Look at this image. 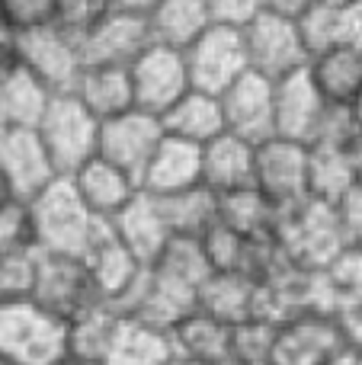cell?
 Instances as JSON below:
<instances>
[{"label": "cell", "instance_id": "obj_22", "mask_svg": "<svg viewBox=\"0 0 362 365\" xmlns=\"http://www.w3.org/2000/svg\"><path fill=\"white\" fill-rule=\"evenodd\" d=\"M160 128H164L167 138H177L192 148H205L218 135H224L222 103H218V96L190 90L160 115Z\"/></svg>", "mask_w": 362, "mask_h": 365}, {"label": "cell", "instance_id": "obj_36", "mask_svg": "<svg viewBox=\"0 0 362 365\" xmlns=\"http://www.w3.org/2000/svg\"><path fill=\"white\" fill-rule=\"evenodd\" d=\"M324 279L331 285L337 317L346 314L362 302V247H346L337 259L324 269Z\"/></svg>", "mask_w": 362, "mask_h": 365}, {"label": "cell", "instance_id": "obj_17", "mask_svg": "<svg viewBox=\"0 0 362 365\" xmlns=\"http://www.w3.org/2000/svg\"><path fill=\"white\" fill-rule=\"evenodd\" d=\"M196 186H202V148L183 145V141L164 135V141L157 145L154 158L148 160L145 173H141L138 189L145 195L164 199V195H177Z\"/></svg>", "mask_w": 362, "mask_h": 365}, {"label": "cell", "instance_id": "obj_15", "mask_svg": "<svg viewBox=\"0 0 362 365\" xmlns=\"http://www.w3.org/2000/svg\"><path fill=\"white\" fill-rule=\"evenodd\" d=\"M327 103L318 96L308 71H299L292 77H282L273 83V128L276 138L295 141V145H311L314 132L321 125Z\"/></svg>", "mask_w": 362, "mask_h": 365}, {"label": "cell", "instance_id": "obj_13", "mask_svg": "<svg viewBox=\"0 0 362 365\" xmlns=\"http://www.w3.org/2000/svg\"><path fill=\"white\" fill-rule=\"evenodd\" d=\"M346 343L340 317L301 314L276 327L269 365H324Z\"/></svg>", "mask_w": 362, "mask_h": 365}, {"label": "cell", "instance_id": "obj_26", "mask_svg": "<svg viewBox=\"0 0 362 365\" xmlns=\"http://www.w3.org/2000/svg\"><path fill=\"white\" fill-rule=\"evenodd\" d=\"M257 304H260V285L234 272H212L196 295V308L228 327L254 321Z\"/></svg>", "mask_w": 362, "mask_h": 365}, {"label": "cell", "instance_id": "obj_47", "mask_svg": "<svg viewBox=\"0 0 362 365\" xmlns=\"http://www.w3.org/2000/svg\"><path fill=\"white\" fill-rule=\"evenodd\" d=\"M16 68V55H13V38L0 29V81H4L10 71Z\"/></svg>", "mask_w": 362, "mask_h": 365}, {"label": "cell", "instance_id": "obj_56", "mask_svg": "<svg viewBox=\"0 0 362 365\" xmlns=\"http://www.w3.org/2000/svg\"><path fill=\"white\" fill-rule=\"evenodd\" d=\"M0 365H13V362H10V359H6V356H4V353H0Z\"/></svg>", "mask_w": 362, "mask_h": 365}, {"label": "cell", "instance_id": "obj_44", "mask_svg": "<svg viewBox=\"0 0 362 365\" xmlns=\"http://www.w3.org/2000/svg\"><path fill=\"white\" fill-rule=\"evenodd\" d=\"M260 6H263V13H273V16L299 23L305 13H311L318 6V0H260Z\"/></svg>", "mask_w": 362, "mask_h": 365}, {"label": "cell", "instance_id": "obj_7", "mask_svg": "<svg viewBox=\"0 0 362 365\" xmlns=\"http://www.w3.org/2000/svg\"><path fill=\"white\" fill-rule=\"evenodd\" d=\"M190 87L199 93L222 96L234 81L247 74V51H244L241 29L231 26H209L190 48L183 51Z\"/></svg>", "mask_w": 362, "mask_h": 365}, {"label": "cell", "instance_id": "obj_55", "mask_svg": "<svg viewBox=\"0 0 362 365\" xmlns=\"http://www.w3.org/2000/svg\"><path fill=\"white\" fill-rule=\"evenodd\" d=\"M6 132V122H4V113H0V135Z\"/></svg>", "mask_w": 362, "mask_h": 365}, {"label": "cell", "instance_id": "obj_42", "mask_svg": "<svg viewBox=\"0 0 362 365\" xmlns=\"http://www.w3.org/2000/svg\"><path fill=\"white\" fill-rule=\"evenodd\" d=\"M212 26H231V29H244L254 16H260L263 6L260 0H205Z\"/></svg>", "mask_w": 362, "mask_h": 365}, {"label": "cell", "instance_id": "obj_10", "mask_svg": "<svg viewBox=\"0 0 362 365\" xmlns=\"http://www.w3.org/2000/svg\"><path fill=\"white\" fill-rule=\"evenodd\" d=\"M250 186L273 208H292L308 199V148L295 141L269 138L254 148Z\"/></svg>", "mask_w": 362, "mask_h": 365}, {"label": "cell", "instance_id": "obj_6", "mask_svg": "<svg viewBox=\"0 0 362 365\" xmlns=\"http://www.w3.org/2000/svg\"><path fill=\"white\" fill-rule=\"evenodd\" d=\"M244 51H247V68L267 81H282L308 68V48L301 42L299 23L292 19L260 13L241 29Z\"/></svg>", "mask_w": 362, "mask_h": 365}, {"label": "cell", "instance_id": "obj_53", "mask_svg": "<svg viewBox=\"0 0 362 365\" xmlns=\"http://www.w3.org/2000/svg\"><path fill=\"white\" fill-rule=\"evenodd\" d=\"M321 6H346V4H353V0H318Z\"/></svg>", "mask_w": 362, "mask_h": 365}, {"label": "cell", "instance_id": "obj_3", "mask_svg": "<svg viewBox=\"0 0 362 365\" xmlns=\"http://www.w3.org/2000/svg\"><path fill=\"white\" fill-rule=\"evenodd\" d=\"M36 135L42 141L55 173L71 180L81 167H87L96 158L100 119L74 93H55L45 115L38 119Z\"/></svg>", "mask_w": 362, "mask_h": 365}, {"label": "cell", "instance_id": "obj_54", "mask_svg": "<svg viewBox=\"0 0 362 365\" xmlns=\"http://www.w3.org/2000/svg\"><path fill=\"white\" fill-rule=\"evenodd\" d=\"M167 365H202V362H190V359H180V356H173Z\"/></svg>", "mask_w": 362, "mask_h": 365}, {"label": "cell", "instance_id": "obj_37", "mask_svg": "<svg viewBox=\"0 0 362 365\" xmlns=\"http://www.w3.org/2000/svg\"><path fill=\"white\" fill-rule=\"evenodd\" d=\"M109 10H113L109 0H55L51 26L81 45Z\"/></svg>", "mask_w": 362, "mask_h": 365}, {"label": "cell", "instance_id": "obj_28", "mask_svg": "<svg viewBox=\"0 0 362 365\" xmlns=\"http://www.w3.org/2000/svg\"><path fill=\"white\" fill-rule=\"evenodd\" d=\"M170 359L173 346L167 330L132 321V317H119V327H115L103 365H167Z\"/></svg>", "mask_w": 362, "mask_h": 365}, {"label": "cell", "instance_id": "obj_48", "mask_svg": "<svg viewBox=\"0 0 362 365\" xmlns=\"http://www.w3.org/2000/svg\"><path fill=\"white\" fill-rule=\"evenodd\" d=\"M324 365H362V349L353 346V343H343Z\"/></svg>", "mask_w": 362, "mask_h": 365}, {"label": "cell", "instance_id": "obj_33", "mask_svg": "<svg viewBox=\"0 0 362 365\" xmlns=\"http://www.w3.org/2000/svg\"><path fill=\"white\" fill-rule=\"evenodd\" d=\"M148 269H151L154 276L167 279V282L180 285V289L192 292V295H199L202 282L212 276L209 259H205V253H202V244L190 240V237H170Z\"/></svg>", "mask_w": 362, "mask_h": 365}, {"label": "cell", "instance_id": "obj_23", "mask_svg": "<svg viewBox=\"0 0 362 365\" xmlns=\"http://www.w3.org/2000/svg\"><path fill=\"white\" fill-rule=\"evenodd\" d=\"M151 45L170 51H186L212 26L205 0H157L145 16Z\"/></svg>", "mask_w": 362, "mask_h": 365}, {"label": "cell", "instance_id": "obj_50", "mask_svg": "<svg viewBox=\"0 0 362 365\" xmlns=\"http://www.w3.org/2000/svg\"><path fill=\"white\" fill-rule=\"evenodd\" d=\"M6 202H13V195H10V186H6L4 173H0V208H4V205H6Z\"/></svg>", "mask_w": 362, "mask_h": 365}, {"label": "cell", "instance_id": "obj_52", "mask_svg": "<svg viewBox=\"0 0 362 365\" xmlns=\"http://www.w3.org/2000/svg\"><path fill=\"white\" fill-rule=\"evenodd\" d=\"M353 115H356V125H359V132H362V93H359V100L353 103Z\"/></svg>", "mask_w": 362, "mask_h": 365}, {"label": "cell", "instance_id": "obj_30", "mask_svg": "<svg viewBox=\"0 0 362 365\" xmlns=\"http://www.w3.org/2000/svg\"><path fill=\"white\" fill-rule=\"evenodd\" d=\"M353 151L340 148H308V199L337 205L356 186Z\"/></svg>", "mask_w": 362, "mask_h": 365}, {"label": "cell", "instance_id": "obj_2", "mask_svg": "<svg viewBox=\"0 0 362 365\" xmlns=\"http://www.w3.org/2000/svg\"><path fill=\"white\" fill-rule=\"evenodd\" d=\"M273 234L282 257L299 269H327L346 250V237L340 231L333 205L314 199L282 208Z\"/></svg>", "mask_w": 362, "mask_h": 365}, {"label": "cell", "instance_id": "obj_19", "mask_svg": "<svg viewBox=\"0 0 362 365\" xmlns=\"http://www.w3.org/2000/svg\"><path fill=\"white\" fill-rule=\"evenodd\" d=\"M109 227H113L115 240H119L141 266H151L154 259H157V253L167 247V240H170V231H167V221H164V215H160L157 199L145 195V192L135 195V199L109 221Z\"/></svg>", "mask_w": 362, "mask_h": 365}, {"label": "cell", "instance_id": "obj_41", "mask_svg": "<svg viewBox=\"0 0 362 365\" xmlns=\"http://www.w3.org/2000/svg\"><path fill=\"white\" fill-rule=\"evenodd\" d=\"M359 125L353 109L346 106H327L321 115V125L314 132L308 148H340V151H353V145L359 141Z\"/></svg>", "mask_w": 362, "mask_h": 365}, {"label": "cell", "instance_id": "obj_46", "mask_svg": "<svg viewBox=\"0 0 362 365\" xmlns=\"http://www.w3.org/2000/svg\"><path fill=\"white\" fill-rule=\"evenodd\" d=\"M157 0H109V6L119 13H132V16H148Z\"/></svg>", "mask_w": 362, "mask_h": 365}, {"label": "cell", "instance_id": "obj_49", "mask_svg": "<svg viewBox=\"0 0 362 365\" xmlns=\"http://www.w3.org/2000/svg\"><path fill=\"white\" fill-rule=\"evenodd\" d=\"M353 167H356V180L362 182V135L356 145H353Z\"/></svg>", "mask_w": 362, "mask_h": 365}, {"label": "cell", "instance_id": "obj_40", "mask_svg": "<svg viewBox=\"0 0 362 365\" xmlns=\"http://www.w3.org/2000/svg\"><path fill=\"white\" fill-rule=\"evenodd\" d=\"M29 250H36L29 205L13 199L0 208V257L4 253H29Z\"/></svg>", "mask_w": 362, "mask_h": 365}, {"label": "cell", "instance_id": "obj_16", "mask_svg": "<svg viewBox=\"0 0 362 365\" xmlns=\"http://www.w3.org/2000/svg\"><path fill=\"white\" fill-rule=\"evenodd\" d=\"M151 45L145 16L109 10L96 23V29L81 42L83 64H103V68H128L141 51Z\"/></svg>", "mask_w": 362, "mask_h": 365}, {"label": "cell", "instance_id": "obj_29", "mask_svg": "<svg viewBox=\"0 0 362 365\" xmlns=\"http://www.w3.org/2000/svg\"><path fill=\"white\" fill-rule=\"evenodd\" d=\"M157 205L167 221L170 237L202 240L218 225V195H212L205 186L186 189V192L177 195H164V199H157Z\"/></svg>", "mask_w": 362, "mask_h": 365}, {"label": "cell", "instance_id": "obj_45", "mask_svg": "<svg viewBox=\"0 0 362 365\" xmlns=\"http://www.w3.org/2000/svg\"><path fill=\"white\" fill-rule=\"evenodd\" d=\"M340 327H343V334H346V343L362 349V302L356 308L346 311V314H340Z\"/></svg>", "mask_w": 362, "mask_h": 365}, {"label": "cell", "instance_id": "obj_9", "mask_svg": "<svg viewBox=\"0 0 362 365\" xmlns=\"http://www.w3.org/2000/svg\"><path fill=\"white\" fill-rule=\"evenodd\" d=\"M128 83H132V106L154 119H160L180 96L192 90L183 51H170L160 45H148L128 64Z\"/></svg>", "mask_w": 362, "mask_h": 365}, {"label": "cell", "instance_id": "obj_27", "mask_svg": "<svg viewBox=\"0 0 362 365\" xmlns=\"http://www.w3.org/2000/svg\"><path fill=\"white\" fill-rule=\"evenodd\" d=\"M71 93L90 109L100 122L115 119L128 113L132 106V83H128V68H103V64H83Z\"/></svg>", "mask_w": 362, "mask_h": 365}, {"label": "cell", "instance_id": "obj_51", "mask_svg": "<svg viewBox=\"0 0 362 365\" xmlns=\"http://www.w3.org/2000/svg\"><path fill=\"white\" fill-rule=\"evenodd\" d=\"M55 365H93V362H83V359H74V356H68V353H64V356H61V359H58Z\"/></svg>", "mask_w": 362, "mask_h": 365}, {"label": "cell", "instance_id": "obj_20", "mask_svg": "<svg viewBox=\"0 0 362 365\" xmlns=\"http://www.w3.org/2000/svg\"><path fill=\"white\" fill-rule=\"evenodd\" d=\"M308 77H311L318 96L327 106H346L353 109V103L362 93V51L359 48H343L333 45L318 55L308 58Z\"/></svg>", "mask_w": 362, "mask_h": 365}, {"label": "cell", "instance_id": "obj_21", "mask_svg": "<svg viewBox=\"0 0 362 365\" xmlns=\"http://www.w3.org/2000/svg\"><path fill=\"white\" fill-rule=\"evenodd\" d=\"M71 182H74L81 202L87 205V212L93 215V218L106 221V225L141 192L138 182L132 177H125L122 170L109 167L106 160H100V158H93L87 167H81V170L71 177Z\"/></svg>", "mask_w": 362, "mask_h": 365}, {"label": "cell", "instance_id": "obj_18", "mask_svg": "<svg viewBox=\"0 0 362 365\" xmlns=\"http://www.w3.org/2000/svg\"><path fill=\"white\" fill-rule=\"evenodd\" d=\"M83 263H87V272L96 285L100 302L109 304L113 311L125 302L128 292L135 289V282H138L141 272H145V266H141L138 259L115 240L113 227H106V231L100 234V240L90 247V253L83 257Z\"/></svg>", "mask_w": 362, "mask_h": 365}, {"label": "cell", "instance_id": "obj_4", "mask_svg": "<svg viewBox=\"0 0 362 365\" xmlns=\"http://www.w3.org/2000/svg\"><path fill=\"white\" fill-rule=\"evenodd\" d=\"M0 353L13 365H55L68 353V327L32 302L0 304Z\"/></svg>", "mask_w": 362, "mask_h": 365}, {"label": "cell", "instance_id": "obj_31", "mask_svg": "<svg viewBox=\"0 0 362 365\" xmlns=\"http://www.w3.org/2000/svg\"><path fill=\"white\" fill-rule=\"evenodd\" d=\"M51 90L42 87L29 71L16 68L0 81V113H4L6 128H36L51 103Z\"/></svg>", "mask_w": 362, "mask_h": 365}, {"label": "cell", "instance_id": "obj_24", "mask_svg": "<svg viewBox=\"0 0 362 365\" xmlns=\"http://www.w3.org/2000/svg\"><path fill=\"white\" fill-rule=\"evenodd\" d=\"M170 346L173 356L202 365H224L231 353V327L215 317H209L205 311H190L186 317H180L170 330Z\"/></svg>", "mask_w": 362, "mask_h": 365}, {"label": "cell", "instance_id": "obj_11", "mask_svg": "<svg viewBox=\"0 0 362 365\" xmlns=\"http://www.w3.org/2000/svg\"><path fill=\"white\" fill-rule=\"evenodd\" d=\"M160 141H164L160 119L138 113V109H128V113L115 115V119L100 122L96 158L106 160L109 167H115V170H122L125 177H132L138 182Z\"/></svg>", "mask_w": 362, "mask_h": 365}, {"label": "cell", "instance_id": "obj_32", "mask_svg": "<svg viewBox=\"0 0 362 365\" xmlns=\"http://www.w3.org/2000/svg\"><path fill=\"white\" fill-rule=\"evenodd\" d=\"M64 327H68V356L103 365L109 353V343L115 336V327H119V314L109 304H93L90 311L77 314Z\"/></svg>", "mask_w": 362, "mask_h": 365}, {"label": "cell", "instance_id": "obj_1", "mask_svg": "<svg viewBox=\"0 0 362 365\" xmlns=\"http://www.w3.org/2000/svg\"><path fill=\"white\" fill-rule=\"evenodd\" d=\"M26 205H29L38 253H61V257L83 259L90 253V247L100 240V234L109 227L106 221L93 218L87 212L74 182L64 177H58L51 186H45Z\"/></svg>", "mask_w": 362, "mask_h": 365}, {"label": "cell", "instance_id": "obj_25", "mask_svg": "<svg viewBox=\"0 0 362 365\" xmlns=\"http://www.w3.org/2000/svg\"><path fill=\"white\" fill-rule=\"evenodd\" d=\"M250 177H254V145L224 132L202 148V186L212 195L247 189Z\"/></svg>", "mask_w": 362, "mask_h": 365}, {"label": "cell", "instance_id": "obj_35", "mask_svg": "<svg viewBox=\"0 0 362 365\" xmlns=\"http://www.w3.org/2000/svg\"><path fill=\"white\" fill-rule=\"evenodd\" d=\"M276 327L279 324L260 321V317L231 327V353L224 365H269L273 362Z\"/></svg>", "mask_w": 362, "mask_h": 365}, {"label": "cell", "instance_id": "obj_8", "mask_svg": "<svg viewBox=\"0 0 362 365\" xmlns=\"http://www.w3.org/2000/svg\"><path fill=\"white\" fill-rule=\"evenodd\" d=\"M13 55H16L19 68L29 71L51 93H71L83 71L81 45L64 32H58L55 26L13 36Z\"/></svg>", "mask_w": 362, "mask_h": 365}, {"label": "cell", "instance_id": "obj_43", "mask_svg": "<svg viewBox=\"0 0 362 365\" xmlns=\"http://www.w3.org/2000/svg\"><path fill=\"white\" fill-rule=\"evenodd\" d=\"M333 212H337L346 247H362V182H356V186L333 205Z\"/></svg>", "mask_w": 362, "mask_h": 365}, {"label": "cell", "instance_id": "obj_39", "mask_svg": "<svg viewBox=\"0 0 362 365\" xmlns=\"http://www.w3.org/2000/svg\"><path fill=\"white\" fill-rule=\"evenodd\" d=\"M51 16H55V0H0V29L10 38L51 26Z\"/></svg>", "mask_w": 362, "mask_h": 365}, {"label": "cell", "instance_id": "obj_5", "mask_svg": "<svg viewBox=\"0 0 362 365\" xmlns=\"http://www.w3.org/2000/svg\"><path fill=\"white\" fill-rule=\"evenodd\" d=\"M32 304L48 311L61 324L74 321L77 314L103 304L96 295V285L87 272V263L77 257L61 253H38L36 250V282H32Z\"/></svg>", "mask_w": 362, "mask_h": 365}, {"label": "cell", "instance_id": "obj_34", "mask_svg": "<svg viewBox=\"0 0 362 365\" xmlns=\"http://www.w3.org/2000/svg\"><path fill=\"white\" fill-rule=\"evenodd\" d=\"M279 208H273L254 186L237 189V192L218 195V225L231 227L241 237H260L273 234Z\"/></svg>", "mask_w": 362, "mask_h": 365}, {"label": "cell", "instance_id": "obj_12", "mask_svg": "<svg viewBox=\"0 0 362 365\" xmlns=\"http://www.w3.org/2000/svg\"><path fill=\"white\" fill-rule=\"evenodd\" d=\"M222 115H224V132L234 138L247 141V145H263V141L276 138L273 128V81L267 77L247 74L234 81L222 96Z\"/></svg>", "mask_w": 362, "mask_h": 365}, {"label": "cell", "instance_id": "obj_38", "mask_svg": "<svg viewBox=\"0 0 362 365\" xmlns=\"http://www.w3.org/2000/svg\"><path fill=\"white\" fill-rule=\"evenodd\" d=\"M36 282V250L0 257V304L29 302Z\"/></svg>", "mask_w": 362, "mask_h": 365}, {"label": "cell", "instance_id": "obj_14", "mask_svg": "<svg viewBox=\"0 0 362 365\" xmlns=\"http://www.w3.org/2000/svg\"><path fill=\"white\" fill-rule=\"evenodd\" d=\"M0 173L10 186V195L19 202L36 199L58 180L36 128H6L0 135Z\"/></svg>", "mask_w": 362, "mask_h": 365}]
</instances>
